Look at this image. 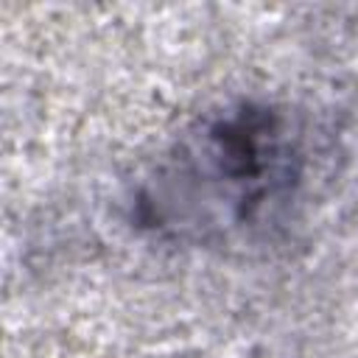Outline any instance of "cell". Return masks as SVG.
I'll list each match as a JSON object with an SVG mask.
<instances>
[{"label": "cell", "instance_id": "1", "mask_svg": "<svg viewBox=\"0 0 358 358\" xmlns=\"http://www.w3.org/2000/svg\"><path fill=\"white\" fill-rule=\"evenodd\" d=\"M305 154L285 112L238 101L187 126L137 190L143 229L182 243H224L263 224L302 182Z\"/></svg>", "mask_w": 358, "mask_h": 358}]
</instances>
